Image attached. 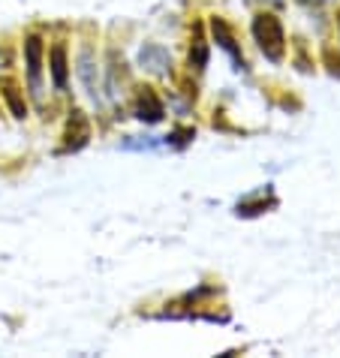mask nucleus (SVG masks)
Returning <instances> with one entry per match:
<instances>
[{"instance_id": "nucleus-1", "label": "nucleus", "mask_w": 340, "mask_h": 358, "mask_svg": "<svg viewBox=\"0 0 340 358\" xmlns=\"http://www.w3.org/2000/svg\"><path fill=\"white\" fill-rule=\"evenodd\" d=\"M253 36L259 48H262V55L268 61H283V48H286V36H283V24H280V18L271 15V13H259L253 18Z\"/></svg>"}, {"instance_id": "nucleus-2", "label": "nucleus", "mask_w": 340, "mask_h": 358, "mask_svg": "<svg viewBox=\"0 0 340 358\" xmlns=\"http://www.w3.org/2000/svg\"><path fill=\"white\" fill-rule=\"evenodd\" d=\"M24 64H27V78H31V91L39 96L43 91V39L31 34L24 39Z\"/></svg>"}, {"instance_id": "nucleus-3", "label": "nucleus", "mask_w": 340, "mask_h": 358, "mask_svg": "<svg viewBox=\"0 0 340 358\" xmlns=\"http://www.w3.org/2000/svg\"><path fill=\"white\" fill-rule=\"evenodd\" d=\"M64 138H66V142H64V151H78V148L87 145V138H91V124H87L85 112H78V108H73V112H69Z\"/></svg>"}, {"instance_id": "nucleus-4", "label": "nucleus", "mask_w": 340, "mask_h": 358, "mask_svg": "<svg viewBox=\"0 0 340 358\" xmlns=\"http://www.w3.org/2000/svg\"><path fill=\"white\" fill-rule=\"evenodd\" d=\"M163 115H166L163 99L154 94V87H142L139 96H136V117L139 121H145V124H160L163 121Z\"/></svg>"}, {"instance_id": "nucleus-5", "label": "nucleus", "mask_w": 340, "mask_h": 358, "mask_svg": "<svg viewBox=\"0 0 340 358\" xmlns=\"http://www.w3.org/2000/svg\"><path fill=\"white\" fill-rule=\"evenodd\" d=\"M139 64H142V69H148V73L163 76V73H169V66H172V57H169L163 45L148 43V45H142V52H139Z\"/></svg>"}, {"instance_id": "nucleus-6", "label": "nucleus", "mask_w": 340, "mask_h": 358, "mask_svg": "<svg viewBox=\"0 0 340 358\" xmlns=\"http://www.w3.org/2000/svg\"><path fill=\"white\" fill-rule=\"evenodd\" d=\"M211 34H214V39H217V45L223 48V52L232 55L235 69H244V55H241V48H238L235 36H232V31H229V27H226L223 18H211Z\"/></svg>"}, {"instance_id": "nucleus-7", "label": "nucleus", "mask_w": 340, "mask_h": 358, "mask_svg": "<svg viewBox=\"0 0 340 358\" xmlns=\"http://www.w3.org/2000/svg\"><path fill=\"white\" fill-rule=\"evenodd\" d=\"M0 94H3L13 117H18V121L27 117V103H24V94H22V87H18L15 78H0Z\"/></svg>"}, {"instance_id": "nucleus-8", "label": "nucleus", "mask_w": 340, "mask_h": 358, "mask_svg": "<svg viewBox=\"0 0 340 358\" xmlns=\"http://www.w3.org/2000/svg\"><path fill=\"white\" fill-rule=\"evenodd\" d=\"M78 76H82V82H85V87H87V94H91V99H94V103H99V99H103V94H99L97 66H94L91 52H82V55H78Z\"/></svg>"}, {"instance_id": "nucleus-9", "label": "nucleus", "mask_w": 340, "mask_h": 358, "mask_svg": "<svg viewBox=\"0 0 340 358\" xmlns=\"http://www.w3.org/2000/svg\"><path fill=\"white\" fill-rule=\"evenodd\" d=\"M48 64H52V82H55V87H57V91H64V87H66V76H69V64H66V48L61 43L52 48Z\"/></svg>"}, {"instance_id": "nucleus-10", "label": "nucleus", "mask_w": 340, "mask_h": 358, "mask_svg": "<svg viewBox=\"0 0 340 358\" xmlns=\"http://www.w3.org/2000/svg\"><path fill=\"white\" fill-rule=\"evenodd\" d=\"M190 66L193 69H205L208 66V43L202 36H196L193 45H190Z\"/></svg>"}, {"instance_id": "nucleus-11", "label": "nucleus", "mask_w": 340, "mask_h": 358, "mask_svg": "<svg viewBox=\"0 0 340 358\" xmlns=\"http://www.w3.org/2000/svg\"><path fill=\"white\" fill-rule=\"evenodd\" d=\"M325 64L332 69V76H340V55H334L332 48H325Z\"/></svg>"}]
</instances>
